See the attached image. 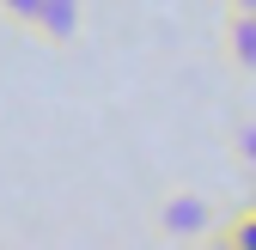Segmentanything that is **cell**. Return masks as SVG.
<instances>
[{
  "label": "cell",
  "instance_id": "cell-1",
  "mask_svg": "<svg viewBox=\"0 0 256 250\" xmlns=\"http://www.w3.org/2000/svg\"><path fill=\"white\" fill-rule=\"evenodd\" d=\"M220 232V208L196 190H171L165 202H158V238L171 244H214Z\"/></svg>",
  "mask_w": 256,
  "mask_h": 250
},
{
  "label": "cell",
  "instance_id": "cell-2",
  "mask_svg": "<svg viewBox=\"0 0 256 250\" xmlns=\"http://www.w3.org/2000/svg\"><path fill=\"white\" fill-rule=\"evenodd\" d=\"M220 61L238 80H256V12L226 6V18H220Z\"/></svg>",
  "mask_w": 256,
  "mask_h": 250
},
{
  "label": "cell",
  "instance_id": "cell-3",
  "mask_svg": "<svg viewBox=\"0 0 256 250\" xmlns=\"http://www.w3.org/2000/svg\"><path fill=\"white\" fill-rule=\"evenodd\" d=\"M80 24H86V0H43L37 6V24H30V37L49 43V49H68L80 37Z\"/></svg>",
  "mask_w": 256,
  "mask_h": 250
},
{
  "label": "cell",
  "instance_id": "cell-4",
  "mask_svg": "<svg viewBox=\"0 0 256 250\" xmlns=\"http://www.w3.org/2000/svg\"><path fill=\"white\" fill-rule=\"evenodd\" d=\"M214 244H220V250H256V202H244L232 220H220Z\"/></svg>",
  "mask_w": 256,
  "mask_h": 250
},
{
  "label": "cell",
  "instance_id": "cell-5",
  "mask_svg": "<svg viewBox=\"0 0 256 250\" xmlns=\"http://www.w3.org/2000/svg\"><path fill=\"white\" fill-rule=\"evenodd\" d=\"M232 159L256 177V122H238V128H232Z\"/></svg>",
  "mask_w": 256,
  "mask_h": 250
},
{
  "label": "cell",
  "instance_id": "cell-6",
  "mask_svg": "<svg viewBox=\"0 0 256 250\" xmlns=\"http://www.w3.org/2000/svg\"><path fill=\"white\" fill-rule=\"evenodd\" d=\"M37 6H43V0H0V18L18 24V30H30V24H37Z\"/></svg>",
  "mask_w": 256,
  "mask_h": 250
},
{
  "label": "cell",
  "instance_id": "cell-7",
  "mask_svg": "<svg viewBox=\"0 0 256 250\" xmlns=\"http://www.w3.org/2000/svg\"><path fill=\"white\" fill-rule=\"evenodd\" d=\"M220 6H238V12H256V0H220Z\"/></svg>",
  "mask_w": 256,
  "mask_h": 250
}]
</instances>
